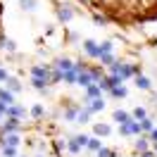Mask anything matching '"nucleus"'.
I'll list each match as a JSON object with an SVG mask.
<instances>
[{"label": "nucleus", "mask_w": 157, "mask_h": 157, "mask_svg": "<svg viewBox=\"0 0 157 157\" xmlns=\"http://www.w3.org/2000/svg\"><path fill=\"white\" fill-rule=\"evenodd\" d=\"M88 105H90V112H100V109H105V98L100 95V98H93V100H88Z\"/></svg>", "instance_id": "10"}, {"label": "nucleus", "mask_w": 157, "mask_h": 157, "mask_svg": "<svg viewBox=\"0 0 157 157\" xmlns=\"http://www.w3.org/2000/svg\"><path fill=\"white\" fill-rule=\"evenodd\" d=\"M98 48H100V55H102V52H112L114 43H112V40H105V43H98Z\"/></svg>", "instance_id": "26"}, {"label": "nucleus", "mask_w": 157, "mask_h": 157, "mask_svg": "<svg viewBox=\"0 0 157 157\" xmlns=\"http://www.w3.org/2000/svg\"><path fill=\"white\" fill-rule=\"evenodd\" d=\"M2 140V145H14V147H19V143H21V136L14 131V133H7V136H2L0 138Z\"/></svg>", "instance_id": "7"}, {"label": "nucleus", "mask_w": 157, "mask_h": 157, "mask_svg": "<svg viewBox=\"0 0 157 157\" xmlns=\"http://www.w3.org/2000/svg\"><path fill=\"white\" fill-rule=\"evenodd\" d=\"M150 140H152V143H157V128H152V131H150Z\"/></svg>", "instance_id": "35"}, {"label": "nucleus", "mask_w": 157, "mask_h": 157, "mask_svg": "<svg viewBox=\"0 0 157 157\" xmlns=\"http://www.w3.org/2000/svg\"><path fill=\"white\" fill-rule=\"evenodd\" d=\"M102 95V90H100V86L93 81V83H88L86 86V100H93V98H100Z\"/></svg>", "instance_id": "8"}, {"label": "nucleus", "mask_w": 157, "mask_h": 157, "mask_svg": "<svg viewBox=\"0 0 157 157\" xmlns=\"http://www.w3.org/2000/svg\"><path fill=\"white\" fill-rule=\"evenodd\" d=\"M31 86L36 90H40V93H45L48 90V81L45 78H36V76H31Z\"/></svg>", "instance_id": "14"}, {"label": "nucleus", "mask_w": 157, "mask_h": 157, "mask_svg": "<svg viewBox=\"0 0 157 157\" xmlns=\"http://www.w3.org/2000/svg\"><path fill=\"white\" fill-rule=\"evenodd\" d=\"M93 21H95V24H107V19H105V17H100V14H95Z\"/></svg>", "instance_id": "33"}, {"label": "nucleus", "mask_w": 157, "mask_h": 157, "mask_svg": "<svg viewBox=\"0 0 157 157\" xmlns=\"http://www.w3.org/2000/svg\"><path fill=\"white\" fill-rule=\"evenodd\" d=\"M5 83H7V88H10L12 93H19V90H21V83L17 81V78H12V76H7V81H5Z\"/></svg>", "instance_id": "23"}, {"label": "nucleus", "mask_w": 157, "mask_h": 157, "mask_svg": "<svg viewBox=\"0 0 157 157\" xmlns=\"http://www.w3.org/2000/svg\"><path fill=\"white\" fill-rule=\"evenodd\" d=\"M64 147H67V140H57L55 143V150H64Z\"/></svg>", "instance_id": "32"}, {"label": "nucleus", "mask_w": 157, "mask_h": 157, "mask_svg": "<svg viewBox=\"0 0 157 157\" xmlns=\"http://www.w3.org/2000/svg\"><path fill=\"white\" fill-rule=\"evenodd\" d=\"M0 100L7 102V105H12V102H14V93H12L7 86H2V88H0Z\"/></svg>", "instance_id": "11"}, {"label": "nucleus", "mask_w": 157, "mask_h": 157, "mask_svg": "<svg viewBox=\"0 0 157 157\" xmlns=\"http://www.w3.org/2000/svg\"><path fill=\"white\" fill-rule=\"evenodd\" d=\"M83 50H86V55H88V57H95V59L100 57V48H98V43H95V40H86V43H83Z\"/></svg>", "instance_id": "5"}, {"label": "nucleus", "mask_w": 157, "mask_h": 157, "mask_svg": "<svg viewBox=\"0 0 157 157\" xmlns=\"http://www.w3.org/2000/svg\"><path fill=\"white\" fill-rule=\"evenodd\" d=\"M86 147H88L90 152H98L100 147H102V140H100V138H88V140H86Z\"/></svg>", "instance_id": "18"}, {"label": "nucleus", "mask_w": 157, "mask_h": 157, "mask_svg": "<svg viewBox=\"0 0 157 157\" xmlns=\"http://www.w3.org/2000/svg\"><path fill=\"white\" fill-rule=\"evenodd\" d=\"M19 7L24 12H33L36 7H38V0H19Z\"/></svg>", "instance_id": "16"}, {"label": "nucleus", "mask_w": 157, "mask_h": 157, "mask_svg": "<svg viewBox=\"0 0 157 157\" xmlns=\"http://www.w3.org/2000/svg\"><path fill=\"white\" fill-rule=\"evenodd\" d=\"M152 152H155V155H157V143H152Z\"/></svg>", "instance_id": "37"}, {"label": "nucleus", "mask_w": 157, "mask_h": 157, "mask_svg": "<svg viewBox=\"0 0 157 157\" xmlns=\"http://www.w3.org/2000/svg\"><path fill=\"white\" fill-rule=\"evenodd\" d=\"M100 64H105V67H109V64H112V62H114V59H117V57H114V52H102V55H100Z\"/></svg>", "instance_id": "21"}, {"label": "nucleus", "mask_w": 157, "mask_h": 157, "mask_svg": "<svg viewBox=\"0 0 157 157\" xmlns=\"http://www.w3.org/2000/svg\"><path fill=\"white\" fill-rule=\"evenodd\" d=\"M7 117L21 119V117H26V109L21 107V105H17V102H12V105H7Z\"/></svg>", "instance_id": "6"}, {"label": "nucleus", "mask_w": 157, "mask_h": 157, "mask_svg": "<svg viewBox=\"0 0 157 157\" xmlns=\"http://www.w3.org/2000/svg\"><path fill=\"white\" fill-rule=\"evenodd\" d=\"M43 114H45V107H43L40 102H38V105H33V107H31V117H33V119H40Z\"/></svg>", "instance_id": "24"}, {"label": "nucleus", "mask_w": 157, "mask_h": 157, "mask_svg": "<svg viewBox=\"0 0 157 157\" xmlns=\"http://www.w3.org/2000/svg\"><path fill=\"white\" fill-rule=\"evenodd\" d=\"M86 140H88V136H83V133H78V136H74V138H69V152L71 155H78L83 147H86Z\"/></svg>", "instance_id": "2"}, {"label": "nucleus", "mask_w": 157, "mask_h": 157, "mask_svg": "<svg viewBox=\"0 0 157 157\" xmlns=\"http://www.w3.org/2000/svg\"><path fill=\"white\" fill-rule=\"evenodd\" d=\"M140 157H157L152 150H145V152H140Z\"/></svg>", "instance_id": "36"}, {"label": "nucleus", "mask_w": 157, "mask_h": 157, "mask_svg": "<svg viewBox=\"0 0 157 157\" xmlns=\"http://www.w3.org/2000/svg\"><path fill=\"white\" fill-rule=\"evenodd\" d=\"M74 67V62L69 57H59L57 62H55V69H59V71H67V69H71Z\"/></svg>", "instance_id": "12"}, {"label": "nucleus", "mask_w": 157, "mask_h": 157, "mask_svg": "<svg viewBox=\"0 0 157 157\" xmlns=\"http://www.w3.org/2000/svg\"><path fill=\"white\" fill-rule=\"evenodd\" d=\"M131 117L140 121V119H145V117H147V112H145V107H136V109H133V114H131Z\"/></svg>", "instance_id": "28"}, {"label": "nucleus", "mask_w": 157, "mask_h": 157, "mask_svg": "<svg viewBox=\"0 0 157 157\" xmlns=\"http://www.w3.org/2000/svg\"><path fill=\"white\" fill-rule=\"evenodd\" d=\"M14 157H17V155H14Z\"/></svg>", "instance_id": "39"}, {"label": "nucleus", "mask_w": 157, "mask_h": 157, "mask_svg": "<svg viewBox=\"0 0 157 157\" xmlns=\"http://www.w3.org/2000/svg\"><path fill=\"white\" fill-rule=\"evenodd\" d=\"M93 131H95V136H98V138H105V136H109V133H112V128H109L107 124H95V126H93Z\"/></svg>", "instance_id": "13"}, {"label": "nucleus", "mask_w": 157, "mask_h": 157, "mask_svg": "<svg viewBox=\"0 0 157 157\" xmlns=\"http://www.w3.org/2000/svg\"><path fill=\"white\" fill-rule=\"evenodd\" d=\"M14 155H17L14 145H2V157H14Z\"/></svg>", "instance_id": "27"}, {"label": "nucleus", "mask_w": 157, "mask_h": 157, "mask_svg": "<svg viewBox=\"0 0 157 157\" xmlns=\"http://www.w3.org/2000/svg\"><path fill=\"white\" fill-rule=\"evenodd\" d=\"M98 157H114V152L107 150V147H100V150H98Z\"/></svg>", "instance_id": "30"}, {"label": "nucleus", "mask_w": 157, "mask_h": 157, "mask_svg": "<svg viewBox=\"0 0 157 157\" xmlns=\"http://www.w3.org/2000/svg\"><path fill=\"white\" fill-rule=\"evenodd\" d=\"M57 17H59V21H71L74 19V10H71L69 5H62L57 10Z\"/></svg>", "instance_id": "9"}, {"label": "nucleus", "mask_w": 157, "mask_h": 157, "mask_svg": "<svg viewBox=\"0 0 157 157\" xmlns=\"http://www.w3.org/2000/svg\"><path fill=\"white\" fill-rule=\"evenodd\" d=\"M21 126V119L17 117H7V121H2V128H0V138L7 136V133H14V131H19Z\"/></svg>", "instance_id": "3"}, {"label": "nucleus", "mask_w": 157, "mask_h": 157, "mask_svg": "<svg viewBox=\"0 0 157 157\" xmlns=\"http://www.w3.org/2000/svg\"><path fill=\"white\" fill-rule=\"evenodd\" d=\"M152 128H155V121H152V119H150V117L140 119V131H145V133H150Z\"/></svg>", "instance_id": "22"}, {"label": "nucleus", "mask_w": 157, "mask_h": 157, "mask_svg": "<svg viewBox=\"0 0 157 157\" xmlns=\"http://www.w3.org/2000/svg\"><path fill=\"white\" fill-rule=\"evenodd\" d=\"M145 150H150V140L140 136V138H138V140H136V152H138V155H140V152H145Z\"/></svg>", "instance_id": "19"}, {"label": "nucleus", "mask_w": 157, "mask_h": 157, "mask_svg": "<svg viewBox=\"0 0 157 157\" xmlns=\"http://www.w3.org/2000/svg\"><path fill=\"white\" fill-rule=\"evenodd\" d=\"M76 76H78V71L71 67V69H67V71H64V78H62V81H67V83H76Z\"/></svg>", "instance_id": "20"}, {"label": "nucleus", "mask_w": 157, "mask_h": 157, "mask_svg": "<svg viewBox=\"0 0 157 157\" xmlns=\"http://www.w3.org/2000/svg\"><path fill=\"white\" fill-rule=\"evenodd\" d=\"M0 114H7V102L0 100Z\"/></svg>", "instance_id": "34"}, {"label": "nucleus", "mask_w": 157, "mask_h": 157, "mask_svg": "<svg viewBox=\"0 0 157 157\" xmlns=\"http://www.w3.org/2000/svg\"><path fill=\"white\" fill-rule=\"evenodd\" d=\"M0 121H2V114H0Z\"/></svg>", "instance_id": "38"}, {"label": "nucleus", "mask_w": 157, "mask_h": 157, "mask_svg": "<svg viewBox=\"0 0 157 157\" xmlns=\"http://www.w3.org/2000/svg\"><path fill=\"white\" fill-rule=\"evenodd\" d=\"M126 119H131V114H128V112H124V109H117V112H114V121L124 124Z\"/></svg>", "instance_id": "25"}, {"label": "nucleus", "mask_w": 157, "mask_h": 157, "mask_svg": "<svg viewBox=\"0 0 157 157\" xmlns=\"http://www.w3.org/2000/svg\"><path fill=\"white\" fill-rule=\"evenodd\" d=\"M119 133H121V136H140V133H143V131H140V121H138V119H126V121H124V124H119Z\"/></svg>", "instance_id": "1"}, {"label": "nucleus", "mask_w": 157, "mask_h": 157, "mask_svg": "<svg viewBox=\"0 0 157 157\" xmlns=\"http://www.w3.org/2000/svg\"><path fill=\"white\" fill-rule=\"evenodd\" d=\"M136 88H140V90H150V78H147V76H140V74H136Z\"/></svg>", "instance_id": "17"}, {"label": "nucleus", "mask_w": 157, "mask_h": 157, "mask_svg": "<svg viewBox=\"0 0 157 157\" xmlns=\"http://www.w3.org/2000/svg\"><path fill=\"white\" fill-rule=\"evenodd\" d=\"M109 93H112V98H117V100H121V98H126V95H128V88H124V86H121V83H119V86H114V88L109 90Z\"/></svg>", "instance_id": "15"}, {"label": "nucleus", "mask_w": 157, "mask_h": 157, "mask_svg": "<svg viewBox=\"0 0 157 157\" xmlns=\"http://www.w3.org/2000/svg\"><path fill=\"white\" fill-rule=\"evenodd\" d=\"M76 112H78V107L67 109V112H64V119H67V121H74V119H76Z\"/></svg>", "instance_id": "29"}, {"label": "nucleus", "mask_w": 157, "mask_h": 157, "mask_svg": "<svg viewBox=\"0 0 157 157\" xmlns=\"http://www.w3.org/2000/svg\"><path fill=\"white\" fill-rule=\"evenodd\" d=\"M31 76H36V78H45V81H48V76H50V67H48V64L31 67ZM48 86H50V83H48Z\"/></svg>", "instance_id": "4"}, {"label": "nucleus", "mask_w": 157, "mask_h": 157, "mask_svg": "<svg viewBox=\"0 0 157 157\" xmlns=\"http://www.w3.org/2000/svg\"><path fill=\"white\" fill-rule=\"evenodd\" d=\"M7 76H10V74H7V69L0 67V83H5V81H7Z\"/></svg>", "instance_id": "31"}]
</instances>
